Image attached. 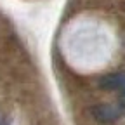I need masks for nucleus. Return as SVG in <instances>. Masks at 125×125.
Instances as JSON below:
<instances>
[{"instance_id":"obj_1","label":"nucleus","mask_w":125,"mask_h":125,"mask_svg":"<svg viewBox=\"0 0 125 125\" xmlns=\"http://www.w3.org/2000/svg\"><path fill=\"white\" fill-rule=\"evenodd\" d=\"M90 111H92V116L97 122L109 123V122L118 120L123 115L125 108L123 106H113V104H99V106H94Z\"/></svg>"},{"instance_id":"obj_2","label":"nucleus","mask_w":125,"mask_h":125,"mask_svg":"<svg viewBox=\"0 0 125 125\" xmlns=\"http://www.w3.org/2000/svg\"><path fill=\"white\" fill-rule=\"evenodd\" d=\"M123 85H125V73L104 75L99 80V87L104 90H122Z\"/></svg>"},{"instance_id":"obj_4","label":"nucleus","mask_w":125,"mask_h":125,"mask_svg":"<svg viewBox=\"0 0 125 125\" xmlns=\"http://www.w3.org/2000/svg\"><path fill=\"white\" fill-rule=\"evenodd\" d=\"M122 92H123V96H125V85H123V89H122Z\"/></svg>"},{"instance_id":"obj_3","label":"nucleus","mask_w":125,"mask_h":125,"mask_svg":"<svg viewBox=\"0 0 125 125\" xmlns=\"http://www.w3.org/2000/svg\"><path fill=\"white\" fill-rule=\"evenodd\" d=\"M0 125H9V123H7L5 120H0Z\"/></svg>"}]
</instances>
